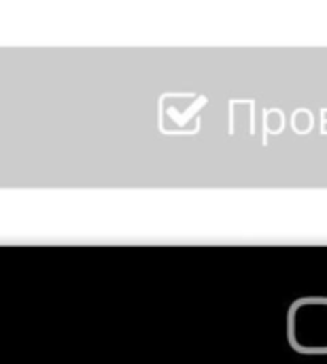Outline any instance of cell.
Segmentation results:
<instances>
[{
  "label": "cell",
  "instance_id": "6",
  "mask_svg": "<svg viewBox=\"0 0 327 364\" xmlns=\"http://www.w3.org/2000/svg\"><path fill=\"white\" fill-rule=\"evenodd\" d=\"M323 134H327V122H323Z\"/></svg>",
  "mask_w": 327,
  "mask_h": 364
},
{
  "label": "cell",
  "instance_id": "4",
  "mask_svg": "<svg viewBox=\"0 0 327 364\" xmlns=\"http://www.w3.org/2000/svg\"><path fill=\"white\" fill-rule=\"evenodd\" d=\"M266 132H281L283 128V113L277 111V109H270L266 111Z\"/></svg>",
  "mask_w": 327,
  "mask_h": 364
},
{
  "label": "cell",
  "instance_id": "2",
  "mask_svg": "<svg viewBox=\"0 0 327 364\" xmlns=\"http://www.w3.org/2000/svg\"><path fill=\"white\" fill-rule=\"evenodd\" d=\"M206 98L200 94H164L160 100V124L162 132L179 134V132H196L198 115Z\"/></svg>",
  "mask_w": 327,
  "mask_h": 364
},
{
  "label": "cell",
  "instance_id": "1",
  "mask_svg": "<svg viewBox=\"0 0 327 364\" xmlns=\"http://www.w3.org/2000/svg\"><path fill=\"white\" fill-rule=\"evenodd\" d=\"M289 343L304 354H327V299H302L292 305Z\"/></svg>",
  "mask_w": 327,
  "mask_h": 364
},
{
  "label": "cell",
  "instance_id": "3",
  "mask_svg": "<svg viewBox=\"0 0 327 364\" xmlns=\"http://www.w3.org/2000/svg\"><path fill=\"white\" fill-rule=\"evenodd\" d=\"M292 124H294V130L304 134L313 128V113L306 111V109H298L294 115H292Z\"/></svg>",
  "mask_w": 327,
  "mask_h": 364
},
{
  "label": "cell",
  "instance_id": "5",
  "mask_svg": "<svg viewBox=\"0 0 327 364\" xmlns=\"http://www.w3.org/2000/svg\"><path fill=\"white\" fill-rule=\"evenodd\" d=\"M321 115H323V122H327V109H323V113H321Z\"/></svg>",
  "mask_w": 327,
  "mask_h": 364
}]
</instances>
